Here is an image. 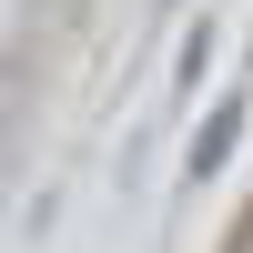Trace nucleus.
Instances as JSON below:
<instances>
[{"label":"nucleus","instance_id":"f257e3e1","mask_svg":"<svg viewBox=\"0 0 253 253\" xmlns=\"http://www.w3.org/2000/svg\"><path fill=\"white\" fill-rule=\"evenodd\" d=\"M243 122H253V91H223V101H203L193 142H182V182H213L223 162L243 152Z\"/></svg>","mask_w":253,"mask_h":253},{"label":"nucleus","instance_id":"f03ea898","mask_svg":"<svg viewBox=\"0 0 253 253\" xmlns=\"http://www.w3.org/2000/svg\"><path fill=\"white\" fill-rule=\"evenodd\" d=\"M203 61H213V31L193 20V31H182V51H172V91H203Z\"/></svg>","mask_w":253,"mask_h":253},{"label":"nucleus","instance_id":"7ed1b4c3","mask_svg":"<svg viewBox=\"0 0 253 253\" xmlns=\"http://www.w3.org/2000/svg\"><path fill=\"white\" fill-rule=\"evenodd\" d=\"M0 122H10V101H0Z\"/></svg>","mask_w":253,"mask_h":253},{"label":"nucleus","instance_id":"20e7f679","mask_svg":"<svg viewBox=\"0 0 253 253\" xmlns=\"http://www.w3.org/2000/svg\"><path fill=\"white\" fill-rule=\"evenodd\" d=\"M243 253H253V243H243Z\"/></svg>","mask_w":253,"mask_h":253}]
</instances>
